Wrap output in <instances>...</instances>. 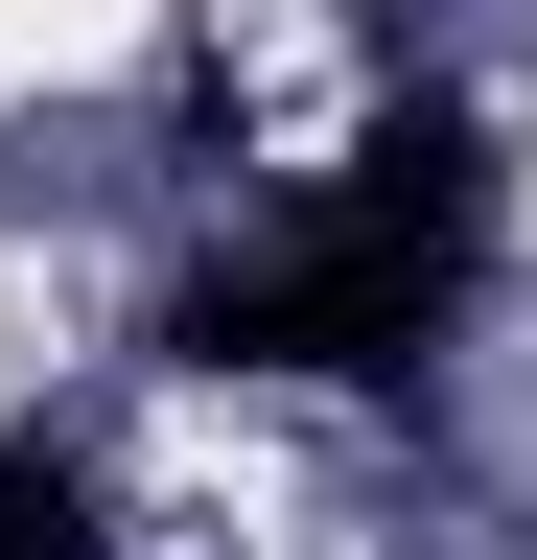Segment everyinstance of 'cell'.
<instances>
[{
    "instance_id": "cell-1",
    "label": "cell",
    "mask_w": 537,
    "mask_h": 560,
    "mask_svg": "<svg viewBox=\"0 0 537 560\" xmlns=\"http://www.w3.org/2000/svg\"><path fill=\"white\" fill-rule=\"evenodd\" d=\"M467 280H491V140H467L444 94H397V117H351L211 280H187V374L374 397V374H421V350L467 327Z\"/></svg>"
},
{
    "instance_id": "cell-2",
    "label": "cell",
    "mask_w": 537,
    "mask_h": 560,
    "mask_svg": "<svg viewBox=\"0 0 537 560\" xmlns=\"http://www.w3.org/2000/svg\"><path fill=\"white\" fill-rule=\"evenodd\" d=\"M0 560H117V490H94V444L0 420Z\"/></svg>"
}]
</instances>
